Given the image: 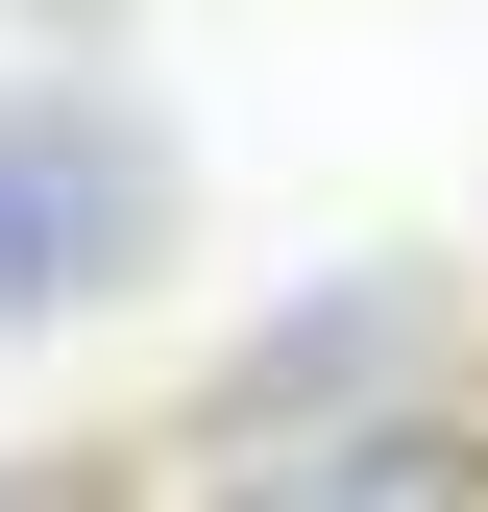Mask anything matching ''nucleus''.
I'll list each match as a JSON object with an SVG mask.
<instances>
[{"label":"nucleus","instance_id":"f257e3e1","mask_svg":"<svg viewBox=\"0 0 488 512\" xmlns=\"http://www.w3.org/2000/svg\"><path fill=\"white\" fill-rule=\"evenodd\" d=\"M147 269H171V147H147V98H98V74H0V342L122 317Z\"/></svg>","mask_w":488,"mask_h":512}]
</instances>
